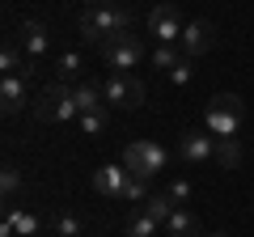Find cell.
<instances>
[{
  "mask_svg": "<svg viewBox=\"0 0 254 237\" xmlns=\"http://www.w3.org/2000/svg\"><path fill=\"white\" fill-rule=\"evenodd\" d=\"M131 30V9L123 4H106V9H85L81 13V38L93 47H106L115 34Z\"/></svg>",
  "mask_w": 254,
  "mask_h": 237,
  "instance_id": "6da1fadb",
  "label": "cell"
},
{
  "mask_svg": "<svg viewBox=\"0 0 254 237\" xmlns=\"http://www.w3.org/2000/svg\"><path fill=\"white\" fill-rule=\"evenodd\" d=\"M34 118H38V123H72V118H81L76 89H72V85H64V81H51L34 98Z\"/></svg>",
  "mask_w": 254,
  "mask_h": 237,
  "instance_id": "7a4b0ae2",
  "label": "cell"
},
{
  "mask_svg": "<svg viewBox=\"0 0 254 237\" xmlns=\"http://www.w3.org/2000/svg\"><path fill=\"white\" fill-rule=\"evenodd\" d=\"M165 161H170V153H165L157 140H131V144L123 148V170L131 174V178H144V182H153L157 174L165 170Z\"/></svg>",
  "mask_w": 254,
  "mask_h": 237,
  "instance_id": "3957f363",
  "label": "cell"
},
{
  "mask_svg": "<svg viewBox=\"0 0 254 237\" xmlns=\"http://www.w3.org/2000/svg\"><path fill=\"white\" fill-rule=\"evenodd\" d=\"M246 118V102L237 98V93H216V98L208 102V110H203V123H208L212 136H237V127H242Z\"/></svg>",
  "mask_w": 254,
  "mask_h": 237,
  "instance_id": "277c9868",
  "label": "cell"
},
{
  "mask_svg": "<svg viewBox=\"0 0 254 237\" xmlns=\"http://www.w3.org/2000/svg\"><path fill=\"white\" fill-rule=\"evenodd\" d=\"M102 98H106L110 110H140L144 106V85L131 72H110L102 81Z\"/></svg>",
  "mask_w": 254,
  "mask_h": 237,
  "instance_id": "5b68a950",
  "label": "cell"
},
{
  "mask_svg": "<svg viewBox=\"0 0 254 237\" xmlns=\"http://www.w3.org/2000/svg\"><path fill=\"white\" fill-rule=\"evenodd\" d=\"M98 55L115 68V72H131V68L140 64V55H144V38L131 34V30H127V34H115L106 47H98Z\"/></svg>",
  "mask_w": 254,
  "mask_h": 237,
  "instance_id": "8992f818",
  "label": "cell"
},
{
  "mask_svg": "<svg viewBox=\"0 0 254 237\" xmlns=\"http://www.w3.org/2000/svg\"><path fill=\"white\" fill-rule=\"evenodd\" d=\"M182 17H178V4H170V0H161L157 9H148V34L157 38V43H178L182 38Z\"/></svg>",
  "mask_w": 254,
  "mask_h": 237,
  "instance_id": "52a82bcc",
  "label": "cell"
},
{
  "mask_svg": "<svg viewBox=\"0 0 254 237\" xmlns=\"http://www.w3.org/2000/svg\"><path fill=\"white\" fill-rule=\"evenodd\" d=\"M178 47H182V55H190V59H199V55H208L212 47H216V26H212V21H203V17L187 21V30H182Z\"/></svg>",
  "mask_w": 254,
  "mask_h": 237,
  "instance_id": "ba28073f",
  "label": "cell"
},
{
  "mask_svg": "<svg viewBox=\"0 0 254 237\" xmlns=\"http://www.w3.org/2000/svg\"><path fill=\"white\" fill-rule=\"evenodd\" d=\"M178 157L187 165H208L216 157V136L212 131H182L178 136Z\"/></svg>",
  "mask_w": 254,
  "mask_h": 237,
  "instance_id": "9c48e42d",
  "label": "cell"
},
{
  "mask_svg": "<svg viewBox=\"0 0 254 237\" xmlns=\"http://www.w3.org/2000/svg\"><path fill=\"white\" fill-rule=\"evenodd\" d=\"M17 43H21V51L30 55V59H43L47 55V47H51V34H47V26L43 21H21V30H17Z\"/></svg>",
  "mask_w": 254,
  "mask_h": 237,
  "instance_id": "30bf717a",
  "label": "cell"
},
{
  "mask_svg": "<svg viewBox=\"0 0 254 237\" xmlns=\"http://www.w3.org/2000/svg\"><path fill=\"white\" fill-rule=\"evenodd\" d=\"M123 186H127V170L123 165H98V170H93V191L98 195L123 199Z\"/></svg>",
  "mask_w": 254,
  "mask_h": 237,
  "instance_id": "8fae6325",
  "label": "cell"
},
{
  "mask_svg": "<svg viewBox=\"0 0 254 237\" xmlns=\"http://www.w3.org/2000/svg\"><path fill=\"white\" fill-rule=\"evenodd\" d=\"M0 72L4 76H34V59H30L26 51H21V43H4V51H0Z\"/></svg>",
  "mask_w": 254,
  "mask_h": 237,
  "instance_id": "7c38bea8",
  "label": "cell"
},
{
  "mask_svg": "<svg viewBox=\"0 0 254 237\" xmlns=\"http://www.w3.org/2000/svg\"><path fill=\"white\" fill-rule=\"evenodd\" d=\"M26 76H4V81H0V110H4V115H21V106H26Z\"/></svg>",
  "mask_w": 254,
  "mask_h": 237,
  "instance_id": "4fadbf2b",
  "label": "cell"
},
{
  "mask_svg": "<svg viewBox=\"0 0 254 237\" xmlns=\"http://www.w3.org/2000/svg\"><path fill=\"white\" fill-rule=\"evenodd\" d=\"M165 237H203V225H199V216L190 208H178L165 220Z\"/></svg>",
  "mask_w": 254,
  "mask_h": 237,
  "instance_id": "5bb4252c",
  "label": "cell"
},
{
  "mask_svg": "<svg viewBox=\"0 0 254 237\" xmlns=\"http://www.w3.org/2000/svg\"><path fill=\"white\" fill-rule=\"evenodd\" d=\"M81 72H85V55L81 51H64L60 64H55V81L64 85H81Z\"/></svg>",
  "mask_w": 254,
  "mask_h": 237,
  "instance_id": "9a60e30c",
  "label": "cell"
},
{
  "mask_svg": "<svg viewBox=\"0 0 254 237\" xmlns=\"http://www.w3.org/2000/svg\"><path fill=\"white\" fill-rule=\"evenodd\" d=\"M242 140H237V136H220L216 140V157H212V161H216L220 165V170H237V165H242Z\"/></svg>",
  "mask_w": 254,
  "mask_h": 237,
  "instance_id": "2e32d148",
  "label": "cell"
},
{
  "mask_svg": "<svg viewBox=\"0 0 254 237\" xmlns=\"http://www.w3.org/2000/svg\"><path fill=\"white\" fill-rule=\"evenodd\" d=\"M123 233H127V237H157V233H161V225H157L144 208H136L131 216L123 220Z\"/></svg>",
  "mask_w": 254,
  "mask_h": 237,
  "instance_id": "e0dca14e",
  "label": "cell"
},
{
  "mask_svg": "<svg viewBox=\"0 0 254 237\" xmlns=\"http://www.w3.org/2000/svg\"><path fill=\"white\" fill-rule=\"evenodd\" d=\"M72 89H76V106H81V115H93V110L106 106V98H102V85L81 81V85H72Z\"/></svg>",
  "mask_w": 254,
  "mask_h": 237,
  "instance_id": "ac0fdd59",
  "label": "cell"
},
{
  "mask_svg": "<svg viewBox=\"0 0 254 237\" xmlns=\"http://www.w3.org/2000/svg\"><path fill=\"white\" fill-rule=\"evenodd\" d=\"M0 195H4V203H9V208H13V199L21 195V170H17L13 161L0 170Z\"/></svg>",
  "mask_w": 254,
  "mask_h": 237,
  "instance_id": "d6986e66",
  "label": "cell"
},
{
  "mask_svg": "<svg viewBox=\"0 0 254 237\" xmlns=\"http://www.w3.org/2000/svg\"><path fill=\"white\" fill-rule=\"evenodd\" d=\"M144 212H148V216L157 220V225H165V220H170L174 212H178V203H174L170 195H148V203H144Z\"/></svg>",
  "mask_w": 254,
  "mask_h": 237,
  "instance_id": "ffe728a7",
  "label": "cell"
},
{
  "mask_svg": "<svg viewBox=\"0 0 254 237\" xmlns=\"http://www.w3.org/2000/svg\"><path fill=\"white\" fill-rule=\"evenodd\" d=\"M4 216L13 220L17 237H34V233H38V216H34V212H21V208H4Z\"/></svg>",
  "mask_w": 254,
  "mask_h": 237,
  "instance_id": "44dd1931",
  "label": "cell"
},
{
  "mask_svg": "<svg viewBox=\"0 0 254 237\" xmlns=\"http://www.w3.org/2000/svg\"><path fill=\"white\" fill-rule=\"evenodd\" d=\"M76 123H81V131H85V136H102V131H106V123H110V106L93 110V115H81Z\"/></svg>",
  "mask_w": 254,
  "mask_h": 237,
  "instance_id": "7402d4cb",
  "label": "cell"
},
{
  "mask_svg": "<svg viewBox=\"0 0 254 237\" xmlns=\"http://www.w3.org/2000/svg\"><path fill=\"white\" fill-rule=\"evenodd\" d=\"M182 59V47H174V43H157V51H153V68H161V72H170L174 64Z\"/></svg>",
  "mask_w": 254,
  "mask_h": 237,
  "instance_id": "603a6c76",
  "label": "cell"
},
{
  "mask_svg": "<svg viewBox=\"0 0 254 237\" xmlns=\"http://www.w3.org/2000/svg\"><path fill=\"white\" fill-rule=\"evenodd\" d=\"M123 199H127V203H136V208H144V203H148V182H144V178H131V174H127Z\"/></svg>",
  "mask_w": 254,
  "mask_h": 237,
  "instance_id": "cb8c5ba5",
  "label": "cell"
},
{
  "mask_svg": "<svg viewBox=\"0 0 254 237\" xmlns=\"http://www.w3.org/2000/svg\"><path fill=\"white\" fill-rule=\"evenodd\" d=\"M81 233H85L81 216H72V212H60L55 216V237H81Z\"/></svg>",
  "mask_w": 254,
  "mask_h": 237,
  "instance_id": "d4e9b609",
  "label": "cell"
},
{
  "mask_svg": "<svg viewBox=\"0 0 254 237\" xmlns=\"http://www.w3.org/2000/svg\"><path fill=\"white\" fill-rule=\"evenodd\" d=\"M165 195H170V199H174V203L182 208V203H190V199H195V186H190L187 178H174V182L165 186Z\"/></svg>",
  "mask_w": 254,
  "mask_h": 237,
  "instance_id": "484cf974",
  "label": "cell"
},
{
  "mask_svg": "<svg viewBox=\"0 0 254 237\" xmlns=\"http://www.w3.org/2000/svg\"><path fill=\"white\" fill-rule=\"evenodd\" d=\"M190 76H195V59H190V55H182L178 64L170 68V81H174V85H190Z\"/></svg>",
  "mask_w": 254,
  "mask_h": 237,
  "instance_id": "4316f807",
  "label": "cell"
},
{
  "mask_svg": "<svg viewBox=\"0 0 254 237\" xmlns=\"http://www.w3.org/2000/svg\"><path fill=\"white\" fill-rule=\"evenodd\" d=\"M0 237H17V229H13V220H9V216L0 220Z\"/></svg>",
  "mask_w": 254,
  "mask_h": 237,
  "instance_id": "83f0119b",
  "label": "cell"
},
{
  "mask_svg": "<svg viewBox=\"0 0 254 237\" xmlns=\"http://www.w3.org/2000/svg\"><path fill=\"white\" fill-rule=\"evenodd\" d=\"M106 4H119V0H89V9H106Z\"/></svg>",
  "mask_w": 254,
  "mask_h": 237,
  "instance_id": "f1b7e54d",
  "label": "cell"
},
{
  "mask_svg": "<svg viewBox=\"0 0 254 237\" xmlns=\"http://www.w3.org/2000/svg\"><path fill=\"white\" fill-rule=\"evenodd\" d=\"M203 237H229V233H203Z\"/></svg>",
  "mask_w": 254,
  "mask_h": 237,
  "instance_id": "f546056e",
  "label": "cell"
}]
</instances>
